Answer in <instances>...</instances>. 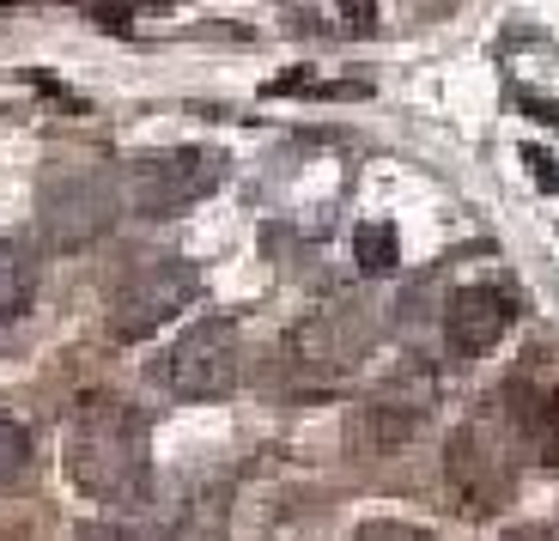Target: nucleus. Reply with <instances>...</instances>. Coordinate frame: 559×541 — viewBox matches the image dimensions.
I'll use <instances>...</instances> for the list:
<instances>
[{
	"label": "nucleus",
	"mask_w": 559,
	"mask_h": 541,
	"mask_svg": "<svg viewBox=\"0 0 559 541\" xmlns=\"http://www.w3.org/2000/svg\"><path fill=\"white\" fill-rule=\"evenodd\" d=\"M61 462L80 493L104 505H146L153 499V445H146V420L122 396H80L61 432Z\"/></svg>",
	"instance_id": "nucleus-1"
},
{
	"label": "nucleus",
	"mask_w": 559,
	"mask_h": 541,
	"mask_svg": "<svg viewBox=\"0 0 559 541\" xmlns=\"http://www.w3.org/2000/svg\"><path fill=\"white\" fill-rule=\"evenodd\" d=\"M165 377L189 402H219V396H231V384H238V322L201 317L195 329H182V341L165 360Z\"/></svg>",
	"instance_id": "nucleus-2"
},
{
	"label": "nucleus",
	"mask_w": 559,
	"mask_h": 541,
	"mask_svg": "<svg viewBox=\"0 0 559 541\" xmlns=\"http://www.w3.org/2000/svg\"><path fill=\"white\" fill-rule=\"evenodd\" d=\"M201 298V274L189 262H158L146 274H134L110 305V334L116 341H146L158 334L170 317H182V305Z\"/></svg>",
	"instance_id": "nucleus-3"
},
{
	"label": "nucleus",
	"mask_w": 559,
	"mask_h": 541,
	"mask_svg": "<svg viewBox=\"0 0 559 541\" xmlns=\"http://www.w3.org/2000/svg\"><path fill=\"white\" fill-rule=\"evenodd\" d=\"M456 493L468 499V511H492V505L511 499V474H518V457H511V438L487 420H468L456 426L450 438V457H444Z\"/></svg>",
	"instance_id": "nucleus-4"
},
{
	"label": "nucleus",
	"mask_w": 559,
	"mask_h": 541,
	"mask_svg": "<svg viewBox=\"0 0 559 541\" xmlns=\"http://www.w3.org/2000/svg\"><path fill=\"white\" fill-rule=\"evenodd\" d=\"M213 183H219V158L201 153V146H182V153L134 158V165H128V201L158 220V213L195 208L201 195H213Z\"/></svg>",
	"instance_id": "nucleus-5"
},
{
	"label": "nucleus",
	"mask_w": 559,
	"mask_h": 541,
	"mask_svg": "<svg viewBox=\"0 0 559 541\" xmlns=\"http://www.w3.org/2000/svg\"><path fill=\"white\" fill-rule=\"evenodd\" d=\"M511 317H518V298L504 286H462L444 310V341L456 353H487V348H499Z\"/></svg>",
	"instance_id": "nucleus-6"
},
{
	"label": "nucleus",
	"mask_w": 559,
	"mask_h": 541,
	"mask_svg": "<svg viewBox=\"0 0 559 541\" xmlns=\"http://www.w3.org/2000/svg\"><path fill=\"white\" fill-rule=\"evenodd\" d=\"M110 225V183L104 177H80V183H56L49 201H43V232L56 237L61 250L98 237Z\"/></svg>",
	"instance_id": "nucleus-7"
},
{
	"label": "nucleus",
	"mask_w": 559,
	"mask_h": 541,
	"mask_svg": "<svg viewBox=\"0 0 559 541\" xmlns=\"http://www.w3.org/2000/svg\"><path fill=\"white\" fill-rule=\"evenodd\" d=\"M511 432H518L523 445L559 469V389H535V384H511Z\"/></svg>",
	"instance_id": "nucleus-8"
},
{
	"label": "nucleus",
	"mask_w": 559,
	"mask_h": 541,
	"mask_svg": "<svg viewBox=\"0 0 559 541\" xmlns=\"http://www.w3.org/2000/svg\"><path fill=\"white\" fill-rule=\"evenodd\" d=\"M347 438H353L359 450H378V457H390V450H402L407 438H414V414H407V408H390V402L359 408V414H353V426H347Z\"/></svg>",
	"instance_id": "nucleus-9"
},
{
	"label": "nucleus",
	"mask_w": 559,
	"mask_h": 541,
	"mask_svg": "<svg viewBox=\"0 0 559 541\" xmlns=\"http://www.w3.org/2000/svg\"><path fill=\"white\" fill-rule=\"evenodd\" d=\"M31 298H37V256L19 244H0V329L25 317Z\"/></svg>",
	"instance_id": "nucleus-10"
},
{
	"label": "nucleus",
	"mask_w": 559,
	"mask_h": 541,
	"mask_svg": "<svg viewBox=\"0 0 559 541\" xmlns=\"http://www.w3.org/2000/svg\"><path fill=\"white\" fill-rule=\"evenodd\" d=\"M353 250H359L365 274H390V268L402 262V237H395V225H359Z\"/></svg>",
	"instance_id": "nucleus-11"
},
{
	"label": "nucleus",
	"mask_w": 559,
	"mask_h": 541,
	"mask_svg": "<svg viewBox=\"0 0 559 541\" xmlns=\"http://www.w3.org/2000/svg\"><path fill=\"white\" fill-rule=\"evenodd\" d=\"M31 462V432L13 414H0V486H13Z\"/></svg>",
	"instance_id": "nucleus-12"
},
{
	"label": "nucleus",
	"mask_w": 559,
	"mask_h": 541,
	"mask_svg": "<svg viewBox=\"0 0 559 541\" xmlns=\"http://www.w3.org/2000/svg\"><path fill=\"white\" fill-rule=\"evenodd\" d=\"M347 541H432L419 524H395V517H378V524H359Z\"/></svg>",
	"instance_id": "nucleus-13"
},
{
	"label": "nucleus",
	"mask_w": 559,
	"mask_h": 541,
	"mask_svg": "<svg viewBox=\"0 0 559 541\" xmlns=\"http://www.w3.org/2000/svg\"><path fill=\"white\" fill-rule=\"evenodd\" d=\"M68 541H146V536H134V529H122V524H80Z\"/></svg>",
	"instance_id": "nucleus-14"
},
{
	"label": "nucleus",
	"mask_w": 559,
	"mask_h": 541,
	"mask_svg": "<svg viewBox=\"0 0 559 541\" xmlns=\"http://www.w3.org/2000/svg\"><path fill=\"white\" fill-rule=\"evenodd\" d=\"M341 19H347L353 31H365L371 19H378V0H341Z\"/></svg>",
	"instance_id": "nucleus-15"
},
{
	"label": "nucleus",
	"mask_w": 559,
	"mask_h": 541,
	"mask_svg": "<svg viewBox=\"0 0 559 541\" xmlns=\"http://www.w3.org/2000/svg\"><path fill=\"white\" fill-rule=\"evenodd\" d=\"M504 541H554V536H547V529H511Z\"/></svg>",
	"instance_id": "nucleus-16"
},
{
	"label": "nucleus",
	"mask_w": 559,
	"mask_h": 541,
	"mask_svg": "<svg viewBox=\"0 0 559 541\" xmlns=\"http://www.w3.org/2000/svg\"><path fill=\"white\" fill-rule=\"evenodd\" d=\"M122 7H134V13H158V7H170V0H122Z\"/></svg>",
	"instance_id": "nucleus-17"
},
{
	"label": "nucleus",
	"mask_w": 559,
	"mask_h": 541,
	"mask_svg": "<svg viewBox=\"0 0 559 541\" xmlns=\"http://www.w3.org/2000/svg\"><path fill=\"white\" fill-rule=\"evenodd\" d=\"M0 7H19V0H0Z\"/></svg>",
	"instance_id": "nucleus-18"
}]
</instances>
